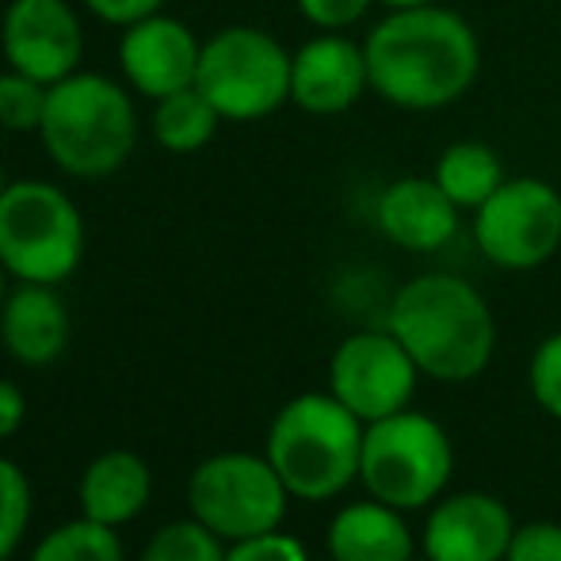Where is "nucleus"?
Instances as JSON below:
<instances>
[{
  "label": "nucleus",
  "mask_w": 561,
  "mask_h": 561,
  "mask_svg": "<svg viewBox=\"0 0 561 561\" xmlns=\"http://www.w3.org/2000/svg\"><path fill=\"white\" fill-rule=\"evenodd\" d=\"M325 547L336 561H413V531L405 512L370 496L336 512Z\"/></svg>",
  "instance_id": "18"
},
{
  "label": "nucleus",
  "mask_w": 561,
  "mask_h": 561,
  "mask_svg": "<svg viewBox=\"0 0 561 561\" xmlns=\"http://www.w3.org/2000/svg\"><path fill=\"white\" fill-rule=\"evenodd\" d=\"M421 367L390 329H359L336 344L329 359V393L344 401L363 424L409 409Z\"/></svg>",
  "instance_id": "10"
},
{
  "label": "nucleus",
  "mask_w": 561,
  "mask_h": 561,
  "mask_svg": "<svg viewBox=\"0 0 561 561\" xmlns=\"http://www.w3.org/2000/svg\"><path fill=\"white\" fill-rule=\"evenodd\" d=\"M370 92L367 54L347 31H318L290 54V104L306 115H344Z\"/></svg>",
  "instance_id": "13"
},
{
  "label": "nucleus",
  "mask_w": 561,
  "mask_h": 561,
  "mask_svg": "<svg viewBox=\"0 0 561 561\" xmlns=\"http://www.w3.org/2000/svg\"><path fill=\"white\" fill-rule=\"evenodd\" d=\"M504 561H561V524L535 519V524L516 527Z\"/></svg>",
  "instance_id": "28"
},
{
  "label": "nucleus",
  "mask_w": 561,
  "mask_h": 561,
  "mask_svg": "<svg viewBox=\"0 0 561 561\" xmlns=\"http://www.w3.org/2000/svg\"><path fill=\"white\" fill-rule=\"evenodd\" d=\"M290 54L267 27L229 23L203 38L195 89L226 123H260L290 104Z\"/></svg>",
  "instance_id": "6"
},
{
  "label": "nucleus",
  "mask_w": 561,
  "mask_h": 561,
  "mask_svg": "<svg viewBox=\"0 0 561 561\" xmlns=\"http://www.w3.org/2000/svg\"><path fill=\"white\" fill-rule=\"evenodd\" d=\"M46 161L69 180H107L134 157L141 138L138 96L96 69L50 84L38 126Z\"/></svg>",
  "instance_id": "3"
},
{
  "label": "nucleus",
  "mask_w": 561,
  "mask_h": 561,
  "mask_svg": "<svg viewBox=\"0 0 561 561\" xmlns=\"http://www.w3.org/2000/svg\"><path fill=\"white\" fill-rule=\"evenodd\" d=\"M50 84L35 81L27 73L4 69L0 73V130L4 134H38L46 112Z\"/></svg>",
  "instance_id": "23"
},
{
  "label": "nucleus",
  "mask_w": 561,
  "mask_h": 561,
  "mask_svg": "<svg viewBox=\"0 0 561 561\" xmlns=\"http://www.w3.org/2000/svg\"><path fill=\"white\" fill-rule=\"evenodd\" d=\"M436 184L447 192V199L455 203L462 215H473L496 187L508 180L504 172V161L489 141L478 138H462L450 141L444 153L436 157V169H432Z\"/></svg>",
  "instance_id": "19"
},
{
  "label": "nucleus",
  "mask_w": 561,
  "mask_h": 561,
  "mask_svg": "<svg viewBox=\"0 0 561 561\" xmlns=\"http://www.w3.org/2000/svg\"><path fill=\"white\" fill-rule=\"evenodd\" d=\"M84 12L96 15L100 23H107V27H130V23L146 20V15L153 12H164V4L169 0H81Z\"/></svg>",
  "instance_id": "29"
},
{
  "label": "nucleus",
  "mask_w": 561,
  "mask_h": 561,
  "mask_svg": "<svg viewBox=\"0 0 561 561\" xmlns=\"http://www.w3.org/2000/svg\"><path fill=\"white\" fill-rule=\"evenodd\" d=\"M516 535L512 512L493 493H455L439 501L424 519V558L428 561H504Z\"/></svg>",
  "instance_id": "14"
},
{
  "label": "nucleus",
  "mask_w": 561,
  "mask_h": 561,
  "mask_svg": "<svg viewBox=\"0 0 561 561\" xmlns=\"http://www.w3.org/2000/svg\"><path fill=\"white\" fill-rule=\"evenodd\" d=\"M370 92L398 112L428 115L455 107L481 73V38L447 4L386 8L363 38Z\"/></svg>",
  "instance_id": "1"
},
{
  "label": "nucleus",
  "mask_w": 561,
  "mask_h": 561,
  "mask_svg": "<svg viewBox=\"0 0 561 561\" xmlns=\"http://www.w3.org/2000/svg\"><path fill=\"white\" fill-rule=\"evenodd\" d=\"M12 184V180H8V172H4V164H0V195H4V187Z\"/></svg>",
  "instance_id": "33"
},
{
  "label": "nucleus",
  "mask_w": 561,
  "mask_h": 561,
  "mask_svg": "<svg viewBox=\"0 0 561 561\" xmlns=\"http://www.w3.org/2000/svg\"><path fill=\"white\" fill-rule=\"evenodd\" d=\"M367 424L333 393H298L275 413L264 455L298 501H333L359 481Z\"/></svg>",
  "instance_id": "4"
},
{
  "label": "nucleus",
  "mask_w": 561,
  "mask_h": 561,
  "mask_svg": "<svg viewBox=\"0 0 561 561\" xmlns=\"http://www.w3.org/2000/svg\"><path fill=\"white\" fill-rule=\"evenodd\" d=\"M27 561H126L115 527L81 516L46 531Z\"/></svg>",
  "instance_id": "21"
},
{
  "label": "nucleus",
  "mask_w": 561,
  "mask_h": 561,
  "mask_svg": "<svg viewBox=\"0 0 561 561\" xmlns=\"http://www.w3.org/2000/svg\"><path fill=\"white\" fill-rule=\"evenodd\" d=\"M478 252L501 272H535L561 249V192L542 176H508L470 215Z\"/></svg>",
  "instance_id": "9"
},
{
  "label": "nucleus",
  "mask_w": 561,
  "mask_h": 561,
  "mask_svg": "<svg viewBox=\"0 0 561 561\" xmlns=\"http://www.w3.org/2000/svg\"><path fill=\"white\" fill-rule=\"evenodd\" d=\"M386 329L405 344L421 375L447 386L478 378L496 352V318L485 295L450 272H424L398 287Z\"/></svg>",
  "instance_id": "2"
},
{
  "label": "nucleus",
  "mask_w": 561,
  "mask_h": 561,
  "mask_svg": "<svg viewBox=\"0 0 561 561\" xmlns=\"http://www.w3.org/2000/svg\"><path fill=\"white\" fill-rule=\"evenodd\" d=\"M222 123L226 118L215 112V104L195 84L184 92H172L164 100H153V107H149V138L164 153H176V157L207 149Z\"/></svg>",
  "instance_id": "20"
},
{
  "label": "nucleus",
  "mask_w": 561,
  "mask_h": 561,
  "mask_svg": "<svg viewBox=\"0 0 561 561\" xmlns=\"http://www.w3.org/2000/svg\"><path fill=\"white\" fill-rule=\"evenodd\" d=\"M416 4H436V0H378V8H416Z\"/></svg>",
  "instance_id": "31"
},
{
  "label": "nucleus",
  "mask_w": 561,
  "mask_h": 561,
  "mask_svg": "<svg viewBox=\"0 0 561 561\" xmlns=\"http://www.w3.org/2000/svg\"><path fill=\"white\" fill-rule=\"evenodd\" d=\"M295 4L313 31H352L355 23L367 20L378 0H295Z\"/></svg>",
  "instance_id": "27"
},
{
  "label": "nucleus",
  "mask_w": 561,
  "mask_h": 561,
  "mask_svg": "<svg viewBox=\"0 0 561 561\" xmlns=\"http://www.w3.org/2000/svg\"><path fill=\"white\" fill-rule=\"evenodd\" d=\"M287 504L290 493L267 455L222 450L203 458L187 478L192 519L210 527L222 542L275 531L287 519Z\"/></svg>",
  "instance_id": "8"
},
{
  "label": "nucleus",
  "mask_w": 561,
  "mask_h": 561,
  "mask_svg": "<svg viewBox=\"0 0 561 561\" xmlns=\"http://www.w3.org/2000/svg\"><path fill=\"white\" fill-rule=\"evenodd\" d=\"M27 421V398L12 378H0V444L12 439Z\"/></svg>",
  "instance_id": "30"
},
{
  "label": "nucleus",
  "mask_w": 561,
  "mask_h": 561,
  "mask_svg": "<svg viewBox=\"0 0 561 561\" xmlns=\"http://www.w3.org/2000/svg\"><path fill=\"white\" fill-rule=\"evenodd\" d=\"M310 561H336L333 554H325V558H310Z\"/></svg>",
  "instance_id": "34"
},
{
  "label": "nucleus",
  "mask_w": 561,
  "mask_h": 561,
  "mask_svg": "<svg viewBox=\"0 0 561 561\" xmlns=\"http://www.w3.org/2000/svg\"><path fill=\"white\" fill-rule=\"evenodd\" d=\"M8 290H12V287H8V272H4V267H0V310H4V298H8Z\"/></svg>",
  "instance_id": "32"
},
{
  "label": "nucleus",
  "mask_w": 561,
  "mask_h": 561,
  "mask_svg": "<svg viewBox=\"0 0 561 561\" xmlns=\"http://www.w3.org/2000/svg\"><path fill=\"white\" fill-rule=\"evenodd\" d=\"M375 226L393 249L428 256L458 237L462 210L447 199L436 176H401L378 192Z\"/></svg>",
  "instance_id": "15"
},
{
  "label": "nucleus",
  "mask_w": 561,
  "mask_h": 561,
  "mask_svg": "<svg viewBox=\"0 0 561 561\" xmlns=\"http://www.w3.org/2000/svg\"><path fill=\"white\" fill-rule=\"evenodd\" d=\"M424 561H428V558H424Z\"/></svg>",
  "instance_id": "35"
},
{
  "label": "nucleus",
  "mask_w": 561,
  "mask_h": 561,
  "mask_svg": "<svg viewBox=\"0 0 561 561\" xmlns=\"http://www.w3.org/2000/svg\"><path fill=\"white\" fill-rule=\"evenodd\" d=\"M84 260V215L54 180H12L0 195V267L15 283L61 287Z\"/></svg>",
  "instance_id": "5"
},
{
  "label": "nucleus",
  "mask_w": 561,
  "mask_h": 561,
  "mask_svg": "<svg viewBox=\"0 0 561 561\" xmlns=\"http://www.w3.org/2000/svg\"><path fill=\"white\" fill-rule=\"evenodd\" d=\"M0 58L43 84L73 77L84 61V20L73 0H8L0 15Z\"/></svg>",
  "instance_id": "11"
},
{
  "label": "nucleus",
  "mask_w": 561,
  "mask_h": 561,
  "mask_svg": "<svg viewBox=\"0 0 561 561\" xmlns=\"http://www.w3.org/2000/svg\"><path fill=\"white\" fill-rule=\"evenodd\" d=\"M138 561H226V547L199 519H176L153 531Z\"/></svg>",
  "instance_id": "22"
},
{
  "label": "nucleus",
  "mask_w": 561,
  "mask_h": 561,
  "mask_svg": "<svg viewBox=\"0 0 561 561\" xmlns=\"http://www.w3.org/2000/svg\"><path fill=\"white\" fill-rule=\"evenodd\" d=\"M199 54L203 38L169 12H153L123 27L115 46V61L126 89L149 104L192 89L195 73H199Z\"/></svg>",
  "instance_id": "12"
},
{
  "label": "nucleus",
  "mask_w": 561,
  "mask_h": 561,
  "mask_svg": "<svg viewBox=\"0 0 561 561\" xmlns=\"http://www.w3.org/2000/svg\"><path fill=\"white\" fill-rule=\"evenodd\" d=\"M527 386H531V398L539 401L542 413L561 424V333H550L535 347Z\"/></svg>",
  "instance_id": "25"
},
{
  "label": "nucleus",
  "mask_w": 561,
  "mask_h": 561,
  "mask_svg": "<svg viewBox=\"0 0 561 561\" xmlns=\"http://www.w3.org/2000/svg\"><path fill=\"white\" fill-rule=\"evenodd\" d=\"M226 561H310L306 547L287 531H264L252 539H237L226 547Z\"/></svg>",
  "instance_id": "26"
},
{
  "label": "nucleus",
  "mask_w": 561,
  "mask_h": 561,
  "mask_svg": "<svg viewBox=\"0 0 561 561\" xmlns=\"http://www.w3.org/2000/svg\"><path fill=\"white\" fill-rule=\"evenodd\" d=\"M149 496H153V470L141 455L123 447L92 458L81 473V485H77L81 516L115 527V531L146 512Z\"/></svg>",
  "instance_id": "17"
},
{
  "label": "nucleus",
  "mask_w": 561,
  "mask_h": 561,
  "mask_svg": "<svg viewBox=\"0 0 561 561\" xmlns=\"http://www.w3.org/2000/svg\"><path fill=\"white\" fill-rule=\"evenodd\" d=\"M69 333V306L58 287L46 283H15L0 310V344L20 367H50L66 355Z\"/></svg>",
  "instance_id": "16"
},
{
  "label": "nucleus",
  "mask_w": 561,
  "mask_h": 561,
  "mask_svg": "<svg viewBox=\"0 0 561 561\" xmlns=\"http://www.w3.org/2000/svg\"><path fill=\"white\" fill-rule=\"evenodd\" d=\"M455 473V447L428 413L401 409L367 424L363 432L359 481L375 501L401 512L439 501Z\"/></svg>",
  "instance_id": "7"
},
{
  "label": "nucleus",
  "mask_w": 561,
  "mask_h": 561,
  "mask_svg": "<svg viewBox=\"0 0 561 561\" xmlns=\"http://www.w3.org/2000/svg\"><path fill=\"white\" fill-rule=\"evenodd\" d=\"M31 524V481L12 458L0 455V561L20 550Z\"/></svg>",
  "instance_id": "24"
}]
</instances>
